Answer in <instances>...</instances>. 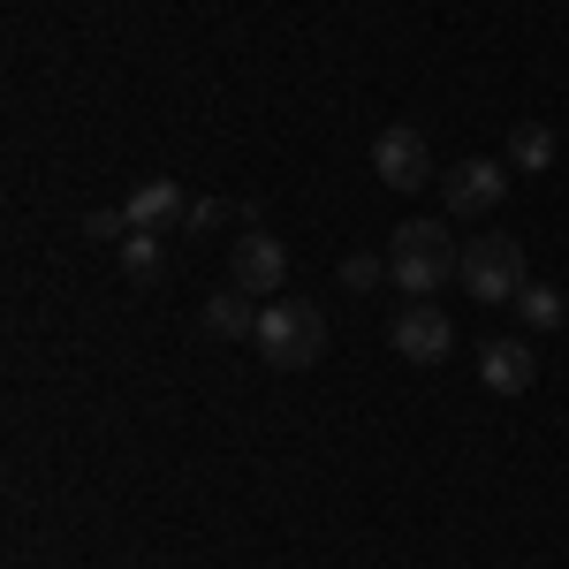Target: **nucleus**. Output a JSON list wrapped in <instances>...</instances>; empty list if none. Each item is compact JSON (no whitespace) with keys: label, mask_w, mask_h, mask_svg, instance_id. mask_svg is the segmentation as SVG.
Listing matches in <instances>:
<instances>
[{"label":"nucleus","mask_w":569,"mask_h":569,"mask_svg":"<svg viewBox=\"0 0 569 569\" xmlns=\"http://www.w3.org/2000/svg\"><path fill=\"white\" fill-rule=\"evenodd\" d=\"M456 266H463V251H456L448 220H402L388 236V281L410 289V305H426V289H440Z\"/></svg>","instance_id":"nucleus-1"},{"label":"nucleus","mask_w":569,"mask_h":569,"mask_svg":"<svg viewBox=\"0 0 569 569\" xmlns=\"http://www.w3.org/2000/svg\"><path fill=\"white\" fill-rule=\"evenodd\" d=\"M266 350V365H281V372H305L327 357V311L305 305V297H273L259 311V335H251Z\"/></svg>","instance_id":"nucleus-2"},{"label":"nucleus","mask_w":569,"mask_h":569,"mask_svg":"<svg viewBox=\"0 0 569 569\" xmlns=\"http://www.w3.org/2000/svg\"><path fill=\"white\" fill-rule=\"evenodd\" d=\"M456 281L479 297V305H509L525 297V243L517 236H471V251L456 266Z\"/></svg>","instance_id":"nucleus-3"},{"label":"nucleus","mask_w":569,"mask_h":569,"mask_svg":"<svg viewBox=\"0 0 569 569\" xmlns=\"http://www.w3.org/2000/svg\"><path fill=\"white\" fill-rule=\"evenodd\" d=\"M228 289H243V297H273V289H289V251H281V236L243 228L236 251H228Z\"/></svg>","instance_id":"nucleus-4"},{"label":"nucleus","mask_w":569,"mask_h":569,"mask_svg":"<svg viewBox=\"0 0 569 569\" xmlns=\"http://www.w3.org/2000/svg\"><path fill=\"white\" fill-rule=\"evenodd\" d=\"M440 198H448L456 220H486L509 198V160H463V168H448L440 176Z\"/></svg>","instance_id":"nucleus-5"},{"label":"nucleus","mask_w":569,"mask_h":569,"mask_svg":"<svg viewBox=\"0 0 569 569\" xmlns=\"http://www.w3.org/2000/svg\"><path fill=\"white\" fill-rule=\"evenodd\" d=\"M372 176L388 182V190H418V182H433V152H426V137L410 130V122H388V130L372 137Z\"/></svg>","instance_id":"nucleus-6"},{"label":"nucleus","mask_w":569,"mask_h":569,"mask_svg":"<svg viewBox=\"0 0 569 569\" xmlns=\"http://www.w3.org/2000/svg\"><path fill=\"white\" fill-rule=\"evenodd\" d=\"M388 342L410 357V365H440V357L456 350V319H448L440 305H410V311L388 327Z\"/></svg>","instance_id":"nucleus-7"},{"label":"nucleus","mask_w":569,"mask_h":569,"mask_svg":"<svg viewBox=\"0 0 569 569\" xmlns=\"http://www.w3.org/2000/svg\"><path fill=\"white\" fill-rule=\"evenodd\" d=\"M479 380L493 395H525L531 380H539V350H531V342H486L479 350Z\"/></svg>","instance_id":"nucleus-8"},{"label":"nucleus","mask_w":569,"mask_h":569,"mask_svg":"<svg viewBox=\"0 0 569 569\" xmlns=\"http://www.w3.org/2000/svg\"><path fill=\"white\" fill-rule=\"evenodd\" d=\"M122 213H130V228H152V236H160V228H176V220L190 213V198L176 190V176H152V182H137V190H130Z\"/></svg>","instance_id":"nucleus-9"},{"label":"nucleus","mask_w":569,"mask_h":569,"mask_svg":"<svg viewBox=\"0 0 569 569\" xmlns=\"http://www.w3.org/2000/svg\"><path fill=\"white\" fill-rule=\"evenodd\" d=\"M206 335H220V342L259 335V311H251V297H243V289H220V297H206Z\"/></svg>","instance_id":"nucleus-10"},{"label":"nucleus","mask_w":569,"mask_h":569,"mask_svg":"<svg viewBox=\"0 0 569 569\" xmlns=\"http://www.w3.org/2000/svg\"><path fill=\"white\" fill-rule=\"evenodd\" d=\"M509 168H525V176L555 168V130H547V122H517V130H509Z\"/></svg>","instance_id":"nucleus-11"},{"label":"nucleus","mask_w":569,"mask_h":569,"mask_svg":"<svg viewBox=\"0 0 569 569\" xmlns=\"http://www.w3.org/2000/svg\"><path fill=\"white\" fill-rule=\"evenodd\" d=\"M122 273H130V281H152V273H160V236H152V228H130V236H122Z\"/></svg>","instance_id":"nucleus-12"},{"label":"nucleus","mask_w":569,"mask_h":569,"mask_svg":"<svg viewBox=\"0 0 569 569\" xmlns=\"http://www.w3.org/2000/svg\"><path fill=\"white\" fill-rule=\"evenodd\" d=\"M517 305H525L531 327H562V319H569V297H562V289H547V281H525V297H517Z\"/></svg>","instance_id":"nucleus-13"},{"label":"nucleus","mask_w":569,"mask_h":569,"mask_svg":"<svg viewBox=\"0 0 569 569\" xmlns=\"http://www.w3.org/2000/svg\"><path fill=\"white\" fill-rule=\"evenodd\" d=\"M380 281H388V259H372V251L342 259V289H380Z\"/></svg>","instance_id":"nucleus-14"},{"label":"nucleus","mask_w":569,"mask_h":569,"mask_svg":"<svg viewBox=\"0 0 569 569\" xmlns=\"http://www.w3.org/2000/svg\"><path fill=\"white\" fill-rule=\"evenodd\" d=\"M84 236L107 243V236H130V213H84Z\"/></svg>","instance_id":"nucleus-15"},{"label":"nucleus","mask_w":569,"mask_h":569,"mask_svg":"<svg viewBox=\"0 0 569 569\" xmlns=\"http://www.w3.org/2000/svg\"><path fill=\"white\" fill-rule=\"evenodd\" d=\"M182 228H190V236H206V228H220V198H198V206L182 213Z\"/></svg>","instance_id":"nucleus-16"}]
</instances>
